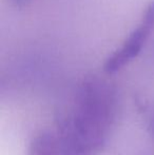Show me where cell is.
I'll return each instance as SVG.
<instances>
[{
    "mask_svg": "<svg viewBox=\"0 0 154 155\" xmlns=\"http://www.w3.org/2000/svg\"><path fill=\"white\" fill-rule=\"evenodd\" d=\"M116 114L114 89L105 80L82 82L68 110L57 121L62 155H98Z\"/></svg>",
    "mask_w": 154,
    "mask_h": 155,
    "instance_id": "cell-1",
    "label": "cell"
},
{
    "mask_svg": "<svg viewBox=\"0 0 154 155\" xmlns=\"http://www.w3.org/2000/svg\"><path fill=\"white\" fill-rule=\"evenodd\" d=\"M153 32L154 0L146 6L137 25L129 33L123 43L106 59L103 71L108 74H113L129 64L142 53Z\"/></svg>",
    "mask_w": 154,
    "mask_h": 155,
    "instance_id": "cell-2",
    "label": "cell"
},
{
    "mask_svg": "<svg viewBox=\"0 0 154 155\" xmlns=\"http://www.w3.org/2000/svg\"><path fill=\"white\" fill-rule=\"evenodd\" d=\"M27 155H61V146L56 130L39 133L33 138Z\"/></svg>",
    "mask_w": 154,
    "mask_h": 155,
    "instance_id": "cell-3",
    "label": "cell"
},
{
    "mask_svg": "<svg viewBox=\"0 0 154 155\" xmlns=\"http://www.w3.org/2000/svg\"><path fill=\"white\" fill-rule=\"evenodd\" d=\"M13 2L15 3V5H17L18 8H22V6L27 5L30 2V0H13Z\"/></svg>",
    "mask_w": 154,
    "mask_h": 155,
    "instance_id": "cell-4",
    "label": "cell"
},
{
    "mask_svg": "<svg viewBox=\"0 0 154 155\" xmlns=\"http://www.w3.org/2000/svg\"><path fill=\"white\" fill-rule=\"evenodd\" d=\"M150 129H151V132H152L153 136H154V116L152 118V120H151V124H150Z\"/></svg>",
    "mask_w": 154,
    "mask_h": 155,
    "instance_id": "cell-5",
    "label": "cell"
}]
</instances>
